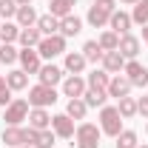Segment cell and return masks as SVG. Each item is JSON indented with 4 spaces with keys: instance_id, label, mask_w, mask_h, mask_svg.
I'll return each mask as SVG.
<instances>
[{
    "instance_id": "cell-1",
    "label": "cell",
    "mask_w": 148,
    "mask_h": 148,
    "mask_svg": "<svg viewBox=\"0 0 148 148\" xmlns=\"http://www.w3.org/2000/svg\"><path fill=\"white\" fill-rule=\"evenodd\" d=\"M100 131L108 134V137H117L123 131V114L117 111V106H103L100 108Z\"/></svg>"
},
{
    "instance_id": "cell-2",
    "label": "cell",
    "mask_w": 148,
    "mask_h": 148,
    "mask_svg": "<svg viewBox=\"0 0 148 148\" xmlns=\"http://www.w3.org/2000/svg\"><path fill=\"white\" fill-rule=\"evenodd\" d=\"M74 140H77V148H100L103 131L94 123H80L77 131H74Z\"/></svg>"
},
{
    "instance_id": "cell-3",
    "label": "cell",
    "mask_w": 148,
    "mask_h": 148,
    "mask_svg": "<svg viewBox=\"0 0 148 148\" xmlns=\"http://www.w3.org/2000/svg\"><path fill=\"white\" fill-rule=\"evenodd\" d=\"M57 103V88L51 86H43V83H37L29 88V106L32 108H49V106H54Z\"/></svg>"
},
{
    "instance_id": "cell-4",
    "label": "cell",
    "mask_w": 148,
    "mask_h": 148,
    "mask_svg": "<svg viewBox=\"0 0 148 148\" xmlns=\"http://www.w3.org/2000/svg\"><path fill=\"white\" fill-rule=\"evenodd\" d=\"M37 54L43 60H54V57L66 54V37L63 34H49L37 43Z\"/></svg>"
},
{
    "instance_id": "cell-5",
    "label": "cell",
    "mask_w": 148,
    "mask_h": 148,
    "mask_svg": "<svg viewBox=\"0 0 148 148\" xmlns=\"http://www.w3.org/2000/svg\"><path fill=\"white\" fill-rule=\"evenodd\" d=\"M32 140H34V128H23V125H6L3 128V143L9 148L32 145Z\"/></svg>"
},
{
    "instance_id": "cell-6",
    "label": "cell",
    "mask_w": 148,
    "mask_h": 148,
    "mask_svg": "<svg viewBox=\"0 0 148 148\" xmlns=\"http://www.w3.org/2000/svg\"><path fill=\"white\" fill-rule=\"evenodd\" d=\"M29 100H12L9 106H6V114H3V120H6V125H23V120H29Z\"/></svg>"
},
{
    "instance_id": "cell-7",
    "label": "cell",
    "mask_w": 148,
    "mask_h": 148,
    "mask_svg": "<svg viewBox=\"0 0 148 148\" xmlns=\"http://www.w3.org/2000/svg\"><path fill=\"white\" fill-rule=\"evenodd\" d=\"M123 74L131 80V86H137V88H148V66H143L140 60H125Z\"/></svg>"
},
{
    "instance_id": "cell-8",
    "label": "cell",
    "mask_w": 148,
    "mask_h": 148,
    "mask_svg": "<svg viewBox=\"0 0 148 148\" xmlns=\"http://www.w3.org/2000/svg\"><path fill=\"white\" fill-rule=\"evenodd\" d=\"M86 88H88V83H86V77H83V74H69V77L63 80V94H66L69 100L83 97V94H86Z\"/></svg>"
},
{
    "instance_id": "cell-9",
    "label": "cell",
    "mask_w": 148,
    "mask_h": 148,
    "mask_svg": "<svg viewBox=\"0 0 148 148\" xmlns=\"http://www.w3.org/2000/svg\"><path fill=\"white\" fill-rule=\"evenodd\" d=\"M131 80L125 77V74H111V83H108V97H114V100H123V97H128L131 94Z\"/></svg>"
},
{
    "instance_id": "cell-10",
    "label": "cell",
    "mask_w": 148,
    "mask_h": 148,
    "mask_svg": "<svg viewBox=\"0 0 148 148\" xmlns=\"http://www.w3.org/2000/svg\"><path fill=\"white\" fill-rule=\"evenodd\" d=\"M20 69L26 74H37L40 66H43V57L37 54V49H20V57H17Z\"/></svg>"
},
{
    "instance_id": "cell-11",
    "label": "cell",
    "mask_w": 148,
    "mask_h": 148,
    "mask_svg": "<svg viewBox=\"0 0 148 148\" xmlns=\"http://www.w3.org/2000/svg\"><path fill=\"white\" fill-rule=\"evenodd\" d=\"M51 131H54L60 140H71L77 128H74V120L69 114H54V117H51Z\"/></svg>"
},
{
    "instance_id": "cell-12",
    "label": "cell",
    "mask_w": 148,
    "mask_h": 148,
    "mask_svg": "<svg viewBox=\"0 0 148 148\" xmlns=\"http://www.w3.org/2000/svg\"><path fill=\"white\" fill-rule=\"evenodd\" d=\"M37 77H40L43 86H51V88H54L57 83H63V69L54 66V63H43L40 71H37Z\"/></svg>"
},
{
    "instance_id": "cell-13",
    "label": "cell",
    "mask_w": 148,
    "mask_h": 148,
    "mask_svg": "<svg viewBox=\"0 0 148 148\" xmlns=\"http://www.w3.org/2000/svg\"><path fill=\"white\" fill-rule=\"evenodd\" d=\"M131 26H134V20H131V14L128 12H114L108 17V29L111 32H117V34L123 37V34H128L131 32Z\"/></svg>"
},
{
    "instance_id": "cell-14",
    "label": "cell",
    "mask_w": 148,
    "mask_h": 148,
    "mask_svg": "<svg viewBox=\"0 0 148 148\" xmlns=\"http://www.w3.org/2000/svg\"><path fill=\"white\" fill-rule=\"evenodd\" d=\"M88 66V60L83 57V51H66V60H63V69L69 74H83Z\"/></svg>"
},
{
    "instance_id": "cell-15",
    "label": "cell",
    "mask_w": 148,
    "mask_h": 148,
    "mask_svg": "<svg viewBox=\"0 0 148 148\" xmlns=\"http://www.w3.org/2000/svg\"><path fill=\"white\" fill-rule=\"evenodd\" d=\"M117 51L125 57V60H137V54H140V40H137L134 34H123V37H120Z\"/></svg>"
},
{
    "instance_id": "cell-16",
    "label": "cell",
    "mask_w": 148,
    "mask_h": 148,
    "mask_svg": "<svg viewBox=\"0 0 148 148\" xmlns=\"http://www.w3.org/2000/svg\"><path fill=\"white\" fill-rule=\"evenodd\" d=\"M80 32H83V20L77 17V14H66V17H60V34L66 37V40H69V37H77Z\"/></svg>"
},
{
    "instance_id": "cell-17",
    "label": "cell",
    "mask_w": 148,
    "mask_h": 148,
    "mask_svg": "<svg viewBox=\"0 0 148 148\" xmlns=\"http://www.w3.org/2000/svg\"><path fill=\"white\" fill-rule=\"evenodd\" d=\"M29 128H34V131L51 128V114L46 108H32L29 111Z\"/></svg>"
},
{
    "instance_id": "cell-18",
    "label": "cell",
    "mask_w": 148,
    "mask_h": 148,
    "mask_svg": "<svg viewBox=\"0 0 148 148\" xmlns=\"http://www.w3.org/2000/svg\"><path fill=\"white\" fill-rule=\"evenodd\" d=\"M111 14H114V12H106L103 6H97V3H94L91 9H88V14H86V20H88V26H94V29H106Z\"/></svg>"
},
{
    "instance_id": "cell-19",
    "label": "cell",
    "mask_w": 148,
    "mask_h": 148,
    "mask_svg": "<svg viewBox=\"0 0 148 148\" xmlns=\"http://www.w3.org/2000/svg\"><path fill=\"white\" fill-rule=\"evenodd\" d=\"M103 69H106L108 74H123L125 57L120 54V51H106V54H103Z\"/></svg>"
},
{
    "instance_id": "cell-20",
    "label": "cell",
    "mask_w": 148,
    "mask_h": 148,
    "mask_svg": "<svg viewBox=\"0 0 148 148\" xmlns=\"http://www.w3.org/2000/svg\"><path fill=\"white\" fill-rule=\"evenodd\" d=\"M83 100H86V106L88 108H103L106 106V100H108V91L106 88H86V94H83Z\"/></svg>"
},
{
    "instance_id": "cell-21",
    "label": "cell",
    "mask_w": 148,
    "mask_h": 148,
    "mask_svg": "<svg viewBox=\"0 0 148 148\" xmlns=\"http://www.w3.org/2000/svg\"><path fill=\"white\" fill-rule=\"evenodd\" d=\"M37 29H40L43 37L60 34V17H54V14H40V17H37Z\"/></svg>"
},
{
    "instance_id": "cell-22",
    "label": "cell",
    "mask_w": 148,
    "mask_h": 148,
    "mask_svg": "<svg viewBox=\"0 0 148 148\" xmlns=\"http://www.w3.org/2000/svg\"><path fill=\"white\" fill-rule=\"evenodd\" d=\"M43 40V34H40V29L37 26H29V29H20V37L17 43L23 46V49H37V43Z\"/></svg>"
},
{
    "instance_id": "cell-23",
    "label": "cell",
    "mask_w": 148,
    "mask_h": 148,
    "mask_svg": "<svg viewBox=\"0 0 148 148\" xmlns=\"http://www.w3.org/2000/svg\"><path fill=\"white\" fill-rule=\"evenodd\" d=\"M37 14L34 12V6H20L17 9V14H14V20H17V26L20 29H29V26H37Z\"/></svg>"
},
{
    "instance_id": "cell-24",
    "label": "cell",
    "mask_w": 148,
    "mask_h": 148,
    "mask_svg": "<svg viewBox=\"0 0 148 148\" xmlns=\"http://www.w3.org/2000/svg\"><path fill=\"white\" fill-rule=\"evenodd\" d=\"M74 6H77V0H49V14L66 17V14H74Z\"/></svg>"
},
{
    "instance_id": "cell-25",
    "label": "cell",
    "mask_w": 148,
    "mask_h": 148,
    "mask_svg": "<svg viewBox=\"0 0 148 148\" xmlns=\"http://www.w3.org/2000/svg\"><path fill=\"white\" fill-rule=\"evenodd\" d=\"M6 83H9L12 91H23V88H29V74L23 71V69H14V71L6 74Z\"/></svg>"
},
{
    "instance_id": "cell-26",
    "label": "cell",
    "mask_w": 148,
    "mask_h": 148,
    "mask_svg": "<svg viewBox=\"0 0 148 148\" xmlns=\"http://www.w3.org/2000/svg\"><path fill=\"white\" fill-rule=\"evenodd\" d=\"M103 54H106V51H103V46H100L97 40H86V43H83V57H86L88 63H103Z\"/></svg>"
},
{
    "instance_id": "cell-27",
    "label": "cell",
    "mask_w": 148,
    "mask_h": 148,
    "mask_svg": "<svg viewBox=\"0 0 148 148\" xmlns=\"http://www.w3.org/2000/svg\"><path fill=\"white\" fill-rule=\"evenodd\" d=\"M86 83H88L91 88H108V83H111V74L106 71V69H94L91 74H86Z\"/></svg>"
},
{
    "instance_id": "cell-28",
    "label": "cell",
    "mask_w": 148,
    "mask_h": 148,
    "mask_svg": "<svg viewBox=\"0 0 148 148\" xmlns=\"http://www.w3.org/2000/svg\"><path fill=\"white\" fill-rule=\"evenodd\" d=\"M86 111H88V106H86L83 97H74V100H69V106H66V114L71 120H86Z\"/></svg>"
},
{
    "instance_id": "cell-29",
    "label": "cell",
    "mask_w": 148,
    "mask_h": 148,
    "mask_svg": "<svg viewBox=\"0 0 148 148\" xmlns=\"http://www.w3.org/2000/svg\"><path fill=\"white\" fill-rule=\"evenodd\" d=\"M57 140V134L51 128H43V131H34V140H32V145L34 148H51Z\"/></svg>"
},
{
    "instance_id": "cell-30",
    "label": "cell",
    "mask_w": 148,
    "mask_h": 148,
    "mask_svg": "<svg viewBox=\"0 0 148 148\" xmlns=\"http://www.w3.org/2000/svg\"><path fill=\"white\" fill-rule=\"evenodd\" d=\"M17 37H20V26L17 23H12V20L0 23V43H14Z\"/></svg>"
},
{
    "instance_id": "cell-31",
    "label": "cell",
    "mask_w": 148,
    "mask_h": 148,
    "mask_svg": "<svg viewBox=\"0 0 148 148\" xmlns=\"http://www.w3.org/2000/svg\"><path fill=\"white\" fill-rule=\"evenodd\" d=\"M97 43L103 46V51H117V46H120V34H117V32H111V29H106V32L100 34Z\"/></svg>"
},
{
    "instance_id": "cell-32",
    "label": "cell",
    "mask_w": 148,
    "mask_h": 148,
    "mask_svg": "<svg viewBox=\"0 0 148 148\" xmlns=\"http://www.w3.org/2000/svg\"><path fill=\"white\" fill-rule=\"evenodd\" d=\"M117 148H137L140 143H137V131H131V128H123L117 137Z\"/></svg>"
},
{
    "instance_id": "cell-33",
    "label": "cell",
    "mask_w": 148,
    "mask_h": 148,
    "mask_svg": "<svg viewBox=\"0 0 148 148\" xmlns=\"http://www.w3.org/2000/svg\"><path fill=\"white\" fill-rule=\"evenodd\" d=\"M20 51L12 46V43H0V63L3 66H12V63H17Z\"/></svg>"
},
{
    "instance_id": "cell-34",
    "label": "cell",
    "mask_w": 148,
    "mask_h": 148,
    "mask_svg": "<svg viewBox=\"0 0 148 148\" xmlns=\"http://www.w3.org/2000/svg\"><path fill=\"white\" fill-rule=\"evenodd\" d=\"M131 20H134L137 26H148V0H140V3L134 6V12H131Z\"/></svg>"
},
{
    "instance_id": "cell-35",
    "label": "cell",
    "mask_w": 148,
    "mask_h": 148,
    "mask_svg": "<svg viewBox=\"0 0 148 148\" xmlns=\"http://www.w3.org/2000/svg\"><path fill=\"white\" fill-rule=\"evenodd\" d=\"M117 111L123 114V120H131V117L137 114V100H134V97H123L120 106H117Z\"/></svg>"
},
{
    "instance_id": "cell-36",
    "label": "cell",
    "mask_w": 148,
    "mask_h": 148,
    "mask_svg": "<svg viewBox=\"0 0 148 148\" xmlns=\"http://www.w3.org/2000/svg\"><path fill=\"white\" fill-rule=\"evenodd\" d=\"M17 3L14 0H0V20H12L14 14H17Z\"/></svg>"
},
{
    "instance_id": "cell-37",
    "label": "cell",
    "mask_w": 148,
    "mask_h": 148,
    "mask_svg": "<svg viewBox=\"0 0 148 148\" xmlns=\"http://www.w3.org/2000/svg\"><path fill=\"white\" fill-rule=\"evenodd\" d=\"M14 97H12V88H9V83H6V77L0 74V106H9Z\"/></svg>"
},
{
    "instance_id": "cell-38",
    "label": "cell",
    "mask_w": 148,
    "mask_h": 148,
    "mask_svg": "<svg viewBox=\"0 0 148 148\" xmlns=\"http://www.w3.org/2000/svg\"><path fill=\"white\" fill-rule=\"evenodd\" d=\"M137 114L148 117V97H140V100H137Z\"/></svg>"
},
{
    "instance_id": "cell-39",
    "label": "cell",
    "mask_w": 148,
    "mask_h": 148,
    "mask_svg": "<svg viewBox=\"0 0 148 148\" xmlns=\"http://www.w3.org/2000/svg\"><path fill=\"white\" fill-rule=\"evenodd\" d=\"M120 3H123V6H137L140 0H120Z\"/></svg>"
},
{
    "instance_id": "cell-40",
    "label": "cell",
    "mask_w": 148,
    "mask_h": 148,
    "mask_svg": "<svg viewBox=\"0 0 148 148\" xmlns=\"http://www.w3.org/2000/svg\"><path fill=\"white\" fill-rule=\"evenodd\" d=\"M143 40H145V46H148V26H143Z\"/></svg>"
},
{
    "instance_id": "cell-41",
    "label": "cell",
    "mask_w": 148,
    "mask_h": 148,
    "mask_svg": "<svg viewBox=\"0 0 148 148\" xmlns=\"http://www.w3.org/2000/svg\"><path fill=\"white\" fill-rule=\"evenodd\" d=\"M17 6H32V0H14Z\"/></svg>"
},
{
    "instance_id": "cell-42",
    "label": "cell",
    "mask_w": 148,
    "mask_h": 148,
    "mask_svg": "<svg viewBox=\"0 0 148 148\" xmlns=\"http://www.w3.org/2000/svg\"><path fill=\"white\" fill-rule=\"evenodd\" d=\"M17 148H34V145H17Z\"/></svg>"
},
{
    "instance_id": "cell-43",
    "label": "cell",
    "mask_w": 148,
    "mask_h": 148,
    "mask_svg": "<svg viewBox=\"0 0 148 148\" xmlns=\"http://www.w3.org/2000/svg\"><path fill=\"white\" fill-rule=\"evenodd\" d=\"M137 148H148V145H137Z\"/></svg>"
},
{
    "instance_id": "cell-44",
    "label": "cell",
    "mask_w": 148,
    "mask_h": 148,
    "mask_svg": "<svg viewBox=\"0 0 148 148\" xmlns=\"http://www.w3.org/2000/svg\"><path fill=\"white\" fill-rule=\"evenodd\" d=\"M0 23H3V20H0Z\"/></svg>"
},
{
    "instance_id": "cell-45",
    "label": "cell",
    "mask_w": 148,
    "mask_h": 148,
    "mask_svg": "<svg viewBox=\"0 0 148 148\" xmlns=\"http://www.w3.org/2000/svg\"><path fill=\"white\" fill-rule=\"evenodd\" d=\"M145 131H148V128H145Z\"/></svg>"
}]
</instances>
